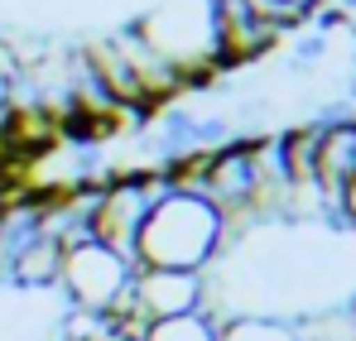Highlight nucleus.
Returning a JSON list of instances; mask_svg holds the SVG:
<instances>
[{
  "label": "nucleus",
  "instance_id": "f257e3e1",
  "mask_svg": "<svg viewBox=\"0 0 356 341\" xmlns=\"http://www.w3.org/2000/svg\"><path fill=\"white\" fill-rule=\"evenodd\" d=\"M227 250V222L222 212L183 188H164L159 202L149 207L140 240H135V265L145 269H212L217 255Z\"/></svg>",
  "mask_w": 356,
  "mask_h": 341
},
{
  "label": "nucleus",
  "instance_id": "f03ea898",
  "mask_svg": "<svg viewBox=\"0 0 356 341\" xmlns=\"http://www.w3.org/2000/svg\"><path fill=\"white\" fill-rule=\"evenodd\" d=\"M145 44L164 58L183 77V87L202 92L212 87L227 67L217 53V19H212V0H159L154 10H145L140 19H130Z\"/></svg>",
  "mask_w": 356,
  "mask_h": 341
},
{
  "label": "nucleus",
  "instance_id": "7ed1b4c3",
  "mask_svg": "<svg viewBox=\"0 0 356 341\" xmlns=\"http://www.w3.org/2000/svg\"><path fill=\"white\" fill-rule=\"evenodd\" d=\"M169 188L164 169H116L102 173L97 197H92V240L116 250L125 260H135V240L149 217V207L159 202V192Z\"/></svg>",
  "mask_w": 356,
  "mask_h": 341
},
{
  "label": "nucleus",
  "instance_id": "20e7f679",
  "mask_svg": "<svg viewBox=\"0 0 356 341\" xmlns=\"http://www.w3.org/2000/svg\"><path fill=\"white\" fill-rule=\"evenodd\" d=\"M130 274H135V260H125L116 250L97 245V240H82L63 255V274H58V288L67 298V308L77 313H111L125 288H130Z\"/></svg>",
  "mask_w": 356,
  "mask_h": 341
},
{
  "label": "nucleus",
  "instance_id": "39448f33",
  "mask_svg": "<svg viewBox=\"0 0 356 341\" xmlns=\"http://www.w3.org/2000/svg\"><path fill=\"white\" fill-rule=\"evenodd\" d=\"M125 298L135 303V313L145 322H164V317L197 313L202 298H207V279L193 274V269H145V265H135Z\"/></svg>",
  "mask_w": 356,
  "mask_h": 341
},
{
  "label": "nucleus",
  "instance_id": "423d86ee",
  "mask_svg": "<svg viewBox=\"0 0 356 341\" xmlns=\"http://www.w3.org/2000/svg\"><path fill=\"white\" fill-rule=\"evenodd\" d=\"M212 19H217V53H222V67H245L255 58H265L284 34L260 19L250 10V0H212Z\"/></svg>",
  "mask_w": 356,
  "mask_h": 341
},
{
  "label": "nucleus",
  "instance_id": "0eeeda50",
  "mask_svg": "<svg viewBox=\"0 0 356 341\" xmlns=\"http://www.w3.org/2000/svg\"><path fill=\"white\" fill-rule=\"evenodd\" d=\"M356 178V115H327L323 120V135H318V159H313V188L323 192V202L332 207L337 217V202H342V188ZM342 222V217H337Z\"/></svg>",
  "mask_w": 356,
  "mask_h": 341
},
{
  "label": "nucleus",
  "instance_id": "6e6552de",
  "mask_svg": "<svg viewBox=\"0 0 356 341\" xmlns=\"http://www.w3.org/2000/svg\"><path fill=\"white\" fill-rule=\"evenodd\" d=\"M63 240L58 235H49V231H39L15 260H10V269H5V284L15 288H58V274H63Z\"/></svg>",
  "mask_w": 356,
  "mask_h": 341
},
{
  "label": "nucleus",
  "instance_id": "1a4fd4ad",
  "mask_svg": "<svg viewBox=\"0 0 356 341\" xmlns=\"http://www.w3.org/2000/svg\"><path fill=\"white\" fill-rule=\"evenodd\" d=\"M222 341H303L294 317H275V313H241L222 322Z\"/></svg>",
  "mask_w": 356,
  "mask_h": 341
},
{
  "label": "nucleus",
  "instance_id": "9d476101",
  "mask_svg": "<svg viewBox=\"0 0 356 341\" xmlns=\"http://www.w3.org/2000/svg\"><path fill=\"white\" fill-rule=\"evenodd\" d=\"M145 341H222V322L212 313H183V317H164V322H149Z\"/></svg>",
  "mask_w": 356,
  "mask_h": 341
},
{
  "label": "nucleus",
  "instance_id": "9b49d317",
  "mask_svg": "<svg viewBox=\"0 0 356 341\" xmlns=\"http://www.w3.org/2000/svg\"><path fill=\"white\" fill-rule=\"evenodd\" d=\"M337 217H342V226L356 231V178L342 188V202H337Z\"/></svg>",
  "mask_w": 356,
  "mask_h": 341
}]
</instances>
